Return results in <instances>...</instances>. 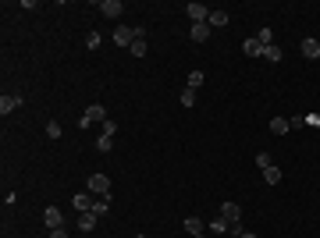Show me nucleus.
Masks as SVG:
<instances>
[{
    "instance_id": "39448f33",
    "label": "nucleus",
    "mask_w": 320,
    "mask_h": 238,
    "mask_svg": "<svg viewBox=\"0 0 320 238\" xmlns=\"http://www.w3.org/2000/svg\"><path fill=\"white\" fill-rule=\"evenodd\" d=\"M299 54H302V57H309V61H320V39L306 36L302 43H299Z\"/></svg>"
},
{
    "instance_id": "4468645a",
    "label": "nucleus",
    "mask_w": 320,
    "mask_h": 238,
    "mask_svg": "<svg viewBox=\"0 0 320 238\" xmlns=\"http://www.w3.org/2000/svg\"><path fill=\"white\" fill-rule=\"evenodd\" d=\"M182 227H185L192 238H196V234H203V220H199V217H185V220H182Z\"/></svg>"
},
{
    "instance_id": "a878e982",
    "label": "nucleus",
    "mask_w": 320,
    "mask_h": 238,
    "mask_svg": "<svg viewBox=\"0 0 320 238\" xmlns=\"http://www.w3.org/2000/svg\"><path fill=\"white\" fill-rule=\"evenodd\" d=\"M47 135L50 139H61V121H47Z\"/></svg>"
},
{
    "instance_id": "4be33fe9",
    "label": "nucleus",
    "mask_w": 320,
    "mask_h": 238,
    "mask_svg": "<svg viewBox=\"0 0 320 238\" xmlns=\"http://www.w3.org/2000/svg\"><path fill=\"white\" fill-rule=\"evenodd\" d=\"M203 82H207V75H203V71H192V75H189V89H199Z\"/></svg>"
},
{
    "instance_id": "bb28decb",
    "label": "nucleus",
    "mask_w": 320,
    "mask_h": 238,
    "mask_svg": "<svg viewBox=\"0 0 320 238\" xmlns=\"http://www.w3.org/2000/svg\"><path fill=\"white\" fill-rule=\"evenodd\" d=\"M256 39H260L263 47H270V39H274V32H270V29H260V32H256Z\"/></svg>"
},
{
    "instance_id": "412c9836",
    "label": "nucleus",
    "mask_w": 320,
    "mask_h": 238,
    "mask_svg": "<svg viewBox=\"0 0 320 238\" xmlns=\"http://www.w3.org/2000/svg\"><path fill=\"white\" fill-rule=\"evenodd\" d=\"M128 54L132 57H146V39H135V43L128 47Z\"/></svg>"
},
{
    "instance_id": "f257e3e1",
    "label": "nucleus",
    "mask_w": 320,
    "mask_h": 238,
    "mask_svg": "<svg viewBox=\"0 0 320 238\" xmlns=\"http://www.w3.org/2000/svg\"><path fill=\"white\" fill-rule=\"evenodd\" d=\"M110 43H114V47H121V50H128V47L135 43V29H128V25H117V29L110 32Z\"/></svg>"
},
{
    "instance_id": "423d86ee",
    "label": "nucleus",
    "mask_w": 320,
    "mask_h": 238,
    "mask_svg": "<svg viewBox=\"0 0 320 238\" xmlns=\"http://www.w3.org/2000/svg\"><path fill=\"white\" fill-rule=\"evenodd\" d=\"M89 192L110 195V178H107V174H89Z\"/></svg>"
},
{
    "instance_id": "6e6552de",
    "label": "nucleus",
    "mask_w": 320,
    "mask_h": 238,
    "mask_svg": "<svg viewBox=\"0 0 320 238\" xmlns=\"http://www.w3.org/2000/svg\"><path fill=\"white\" fill-rule=\"evenodd\" d=\"M185 15L192 18V25H199V22H210V11H207L203 4H185Z\"/></svg>"
},
{
    "instance_id": "2eb2a0df",
    "label": "nucleus",
    "mask_w": 320,
    "mask_h": 238,
    "mask_svg": "<svg viewBox=\"0 0 320 238\" xmlns=\"http://www.w3.org/2000/svg\"><path fill=\"white\" fill-rule=\"evenodd\" d=\"M263 181H267V185H281V167H274V164L263 167Z\"/></svg>"
},
{
    "instance_id": "aec40b11",
    "label": "nucleus",
    "mask_w": 320,
    "mask_h": 238,
    "mask_svg": "<svg viewBox=\"0 0 320 238\" xmlns=\"http://www.w3.org/2000/svg\"><path fill=\"white\" fill-rule=\"evenodd\" d=\"M100 43H103V36H100V32L93 29V32L86 36V47H89V50H100Z\"/></svg>"
},
{
    "instance_id": "2f4dec72",
    "label": "nucleus",
    "mask_w": 320,
    "mask_h": 238,
    "mask_svg": "<svg viewBox=\"0 0 320 238\" xmlns=\"http://www.w3.org/2000/svg\"><path fill=\"white\" fill-rule=\"evenodd\" d=\"M242 238H256V231H242Z\"/></svg>"
},
{
    "instance_id": "9b49d317",
    "label": "nucleus",
    "mask_w": 320,
    "mask_h": 238,
    "mask_svg": "<svg viewBox=\"0 0 320 238\" xmlns=\"http://www.w3.org/2000/svg\"><path fill=\"white\" fill-rule=\"evenodd\" d=\"M22 107V96H15V93H8V96H0V114H11V110H18Z\"/></svg>"
},
{
    "instance_id": "b1692460",
    "label": "nucleus",
    "mask_w": 320,
    "mask_h": 238,
    "mask_svg": "<svg viewBox=\"0 0 320 238\" xmlns=\"http://www.w3.org/2000/svg\"><path fill=\"white\" fill-rule=\"evenodd\" d=\"M192 103H196V89L185 86V89H182V107H192Z\"/></svg>"
},
{
    "instance_id": "6ab92c4d",
    "label": "nucleus",
    "mask_w": 320,
    "mask_h": 238,
    "mask_svg": "<svg viewBox=\"0 0 320 238\" xmlns=\"http://www.w3.org/2000/svg\"><path fill=\"white\" fill-rule=\"evenodd\" d=\"M228 25V11H210V29H224Z\"/></svg>"
},
{
    "instance_id": "dca6fc26",
    "label": "nucleus",
    "mask_w": 320,
    "mask_h": 238,
    "mask_svg": "<svg viewBox=\"0 0 320 238\" xmlns=\"http://www.w3.org/2000/svg\"><path fill=\"white\" fill-rule=\"evenodd\" d=\"M96 220H100L96 213H78V231H93V227H96Z\"/></svg>"
},
{
    "instance_id": "20e7f679",
    "label": "nucleus",
    "mask_w": 320,
    "mask_h": 238,
    "mask_svg": "<svg viewBox=\"0 0 320 238\" xmlns=\"http://www.w3.org/2000/svg\"><path fill=\"white\" fill-rule=\"evenodd\" d=\"M96 11H100L103 18H121L125 4H121V0H100V4H96Z\"/></svg>"
},
{
    "instance_id": "1a4fd4ad",
    "label": "nucleus",
    "mask_w": 320,
    "mask_h": 238,
    "mask_svg": "<svg viewBox=\"0 0 320 238\" xmlns=\"http://www.w3.org/2000/svg\"><path fill=\"white\" fill-rule=\"evenodd\" d=\"M71 206H75V210H82V213H93V192H78V195H71Z\"/></svg>"
},
{
    "instance_id": "a211bd4d",
    "label": "nucleus",
    "mask_w": 320,
    "mask_h": 238,
    "mask_svg": "<svg viewBox=\"0 0 320 238\" xmlns=\"http://www.w3.org/2000/svg\"><path fill=\"white\" fill-rule=\"evenodd\" d=\"M93 213H96V217H107V213H110V199H107V195H100V199L93 203Z\"/></svg>"
},
{
    "instance_id": "f8f14e48",
    "label": "nucleus",
    "mask_w": 320,
    "mask_h": 238,
    "mask_svg": "<svg viewBox=\"0 0 320 238\" xmlns=\"http://www.w3.org/2000/svg\"><path fill=\"white\" fill-rule=\"evenodd\" d=\"M242 54H246V57H263V43L253 36V39H246V43H242Z\"/></svg>"
},
{
    "instance_id": "ddd939ff",
    "label": "nucleus",
    "mask_w": 320,
    "mask_h": 238,
    "mask_svg": "<svg viewBox=\"0 0 320 238\" xmlns=\"http://www.w3.org/2000/svg\"><path fill=\"white\" fill-rule=\"evenodd\" d=\"M270 132H274V135H288V132H292L288 117H270Z\"/></svg>"
},
{
    "instance_id": "393cba45",
    "label": "nucleus",
    "mask_w": 320,
    "mask_h": 238,
    "mask_svg": "<svg viewBox=\"0 0 320 238\" xmlns=\"http://www.w3.org/2000/svg\"><path fill=\"white\" fill-rule=\"evenodd\" d=\"M110 146H114L110 135H100V139H96V149H100V153H110Z\"/></svg>"
},
{
    "instance_id": "f3484780",
    "label": "nucleus",
    "mask_w": 320,
    "mask_h": 238,
    "mask_svg": "<svg viewBox=\"0 0 320 238\" xmlns=\"http://www.w3.org/2000/svg\"><path fill=\"white\" fill-rule=\"evenodd\" d=\"M263 61H270V64H277V61H281V47H277V43H270V47H263Z\"/></svg>"
},
{
    "instance_id": "c85d7f7f",
    "label": "nucleus",
    "mask_w": 320,
    "mask_h": 238,
    "mask_svg": "<svg viewBox=\"0 0 320 238\" xmlns=\"http://www.w3.org/2000/svg\"><path fill=\"white\" fill-rule=\"evenodd\" d=\"M114 132H117V125H114L110 117H107V121H103V135H110V139H114Z\"/></svg>"
},
{
    "instance_id": "7c9ffc66",
    "label": "nucleus",
    "mask_w": 320,
    "mask_h": 238,
    "mask_svg": "<svg viewBox=\"0 0 320 238\" xmlns=\"http://www.w3.org/2000/svg\"><path fill=\"white\" fill-rule=\"evenodd\" d=\"M47 238H68V231H64V227H54V231H50Z\"/></svg>"
},
{
    "instance_id": "f03ea898",
    "label": "nucleus",
    "mask_w": 320,
    "mask_h": 238,
    "mask_svg": "<svg viewBox=\"0 0 320 238\" xmlns=\"http://www.w3.org/2000/svg\"><path fill=\"white\" fill-rule=\"evenodd\" d=\"M93 121H100V125L107 121V107H103V103H89V110L82 114V121H78V128H89Z\"/></svg>"
},
{
    "instance_id": "7ed1b4c3",
    "label": "nucleus",
    "mask_w": 320,
    "mask_h": 238,
    "mask_svg": "<svg viewBox=\"0 0 320 238\" xmlns=\"http://www.w3.org/2000/svg\"><path fill=\"white\" fill-rule=\"evenodd\" d=\"M217 217L228 220V227H235V224H242V206H238V203H221V213Z\"/></svg>"
},
{
    "instance_id": "9d476101",
    "label": "nucleus",
    "mask_w": 320,
    "mask_h": 238,
    "mask_svg": "<svg viewBox=\"0 0 320 238\" xmlns=\"http://www.w3.org/2000/svg\"><path fill=\"white\" fill-rule=\"evenodd\" d=\"M189 39H192V43H203V39H210V22L192 25V29H189Z\"/></svg>"
},
{
    "instance_id": "0eeeda50",
    "label": "nucleus",
    "mask_w": 320,
    "mask_h": 238,
    "mask_svg": "<svg viewBox=\"0 0 320 238\" xmlns=\"http://www.w3.org/2000/svg\"><path fill=\"white\" fill-rule=\"evenodd\" d=\"M43 220H47L50 231H54V227H64V210H61V206H47V210H43Z\"/></svg>"
},
{
    "instance_id": "473e14b6",
    "label": "nucleus",
    "mask_w": 320,
    "mask_h": 238,
    "mask_svg": "<svg viewBox=\"0 0 320 238\" xmlns=\"http://www.w3.org/2000/svg\"><path fill=\"white\" fill-rule=\"evenodd\" d=\"M135 238H146V234H135Z\"/></svg>"
},
{
    "instance_id": "cd10ccee",
    "label": "nucleus",
    "mask_w": 320,
    "mask_h": 238,
    "mask_svg": "<svg viewBox=\"0 0 320 238\" xmlns=\"http://www.w3.org/2000/svg\"><path fill=\"white\" fill-rule=\"evenodd\" d=\"M256 164H260V171H263V167H270L274 160H270V153H256Z\"/></svg>"
},
{
    "instance_id": "5701e85b",
    "label": "nucleus",
    "mask_w": 320,
    "mask_h": 238,
    "mask_svg": "<svg viewBox=\"0 0 320 238\" xmlns=\"http://www.w3.org/2000/svg\"><path fill=\"white\" fill-rule=\"evenodd\" d=\"M210 231H214V234H228V220L214 217V220H210Z\"/></svg>"
},
{
    "instance_id": "c756f323",
    "label": "nucleus",
    "mask_w": 320,
    "mask_h": 238,
    "mask_svg": "<svg viewBox=\"0 0 320 238\" xmlns=\"http://www.w3.org/2000/svg\"><path fill=\"white\" fill-rule=\"evenodd\" d=\"M306 125H309V128H320V114H309V117H306Z\"/></svg>"
}]
</instances>
